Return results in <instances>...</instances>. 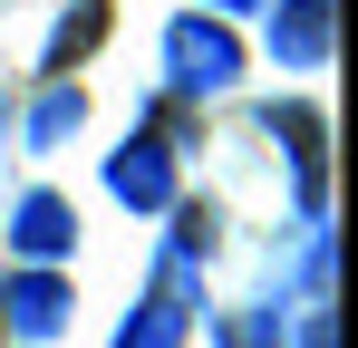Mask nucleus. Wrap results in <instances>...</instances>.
Listing matches in <instances>:
<instances>
[{
	"label": "nucleus",
	"mask_w": 358,
	"mask_h": 348,
	"mask_svg": "<svg viewBox=\"0 0 358 348\" xmlns=\"http://www.w3.org/2000/svg\"><path fill=\"white\" fill-rule=\"evenodd\" d=\"M10 242H20L29 261H68V242H78V213H68L59 194H20V213H10Z\"/></svg>",
	"instance_id": "20e7f679"
},
{
	"label": "nucleus",
	"mask_w": 358,
	"mask_h": 348,
	"mask_svg": "<svg viewBox=\"0 0 358 348\" xmlns=\"http://www.w3.org/2000/svg\"><path fill=\"white\" fill-rule=\"evenodd\" d=\"M203 10H213V20H233V10H252V0H203Z\"/></svg>",
	"instance_id": "f8f14e48"
},
{
	"label": "nucleus",
	"mask_w": 358,
	"mask_h": 348,
	"mask_svg": "<svg viewBox=\"0 0 358 348\" xmlns=\"http://www.w3.org/2000/svg\"><path fill=\"white\" fill-rule=\"evenodd\" d=\"M271 126L300 145V155H291V165H300V203L320 213V116H310V107H271Z\"/></svg>",
	"instance_id": "423d86ee"
},
{
	"label": "nucleus",
	"mask_w": 358,
	"mask_h": 348,
	"mask_svg": "<svg viewBox=\"0 0 358 348\" xmlns=\"http://www.w3.org/2000/svg\"><path fill=\"white\" fill-rule=\"evenodd\" d=\"M0 319H10L20 339H59V329H68V281H59V271H20V281H0Z\"/></svg>",
	"instance_id": "7ed1b4c3"
},
{
	"label": "nucleus",
	"mask_w": 358,
	"mask_h": 348,
	"mask_svg": "<svg viewBox=\"0 0 358 348\" xmlns=\"http://www.w3.org/2000/svg\"><path fill=\"white\" fill-rule=\"evenodd\" d=\"M300 348H339V329H329V310H310V319H300Z\"/></svg>",
	"instance_id": "9b49d317"
},
{
	"label": "nucleus",
	"mask_w": 358,
	"mask_h": 348,
	"mask_svg": "<svg viewBox=\"0 0 358 348\" xmlns=\"http://www.w3.org/2000/svg\"><path fill=\"white\" fill-rule=\"evenodd\" d=\"M68 126H78V87H49V97L29 107V136L49 145V136H68Z\"/></svg>",
	"instance_id": "1a4fd4ad"
},
{
	"label": "nucleus",
	"mask_w": 358,
	"mask_h": 348,
	"mask_svg": "<svg viewBox=\"0 0 358 348\" xmlns=\"http://www.w3.org/2000/svg\"><path fill=\"white\" fill-rule=\"evenodd\" d=\"M165 78H175L184 97H213V87H233V78H242V39L223 29V20L184 10L175 29H165Z\"/></svg>",
	"instance_id": "f257e3e1"
},
{
	"label": "nucleus",
	"mask_w": 358,
	"mask_h": 348,
	"mask_svg": "<svg viewBox=\"0 0 358 348\" xmlns=\"http://www.w3.org/2000/svg\"><path fill=\"white\" fill-rule=\"evenodd\" d=\"M271 58H281V68H320V58H329V0H281Z\"/></svg>",
	"instance_id": "39448f33"
},
{
	"label": "nucleus",
	"mask_w": 358,
	"mask_h": 348,
	"mask_svg": "<svg viewBox=\"0 0 358 348\" xmlns=\"http://www.w3.org/2000/svg\"><path fill=\"white\" fill-rule=\"evenodd\" d=\"M97 29H107V0H78V10L59 20V39H49V68H68V58H78L87 39H97Z\"/></svg>",
	"instance_id": "6e6552de"
},
{
	"label": "nucleus",
	"mask_w": 358,
	"mask_h": 348,
	"mask_svg": "<svg viewBox=\"0 0 358 348\" xmlns=\"http://www.w3.org/2000/svg\"><path fill=\"white\" fill-rule=\"evenodd\" d=\"M223 339H233V348H281V329H271V319H233Z\"/></svg>",
	"instance_id": "9d476101"
},
{
	"label": "nucleus",
	"mask_w": 358,
	"mask_h": 348,
	"mask_svg": "<svg viewBox=\"0 0 358 348\" xmlns=\"http://www.w3.org/2000/svg\"><path fill=\"white\" fill-rule=\"evenodd\" d=\"M117 348H184V300H145L117 329Z\"/></svg>",
	"instance_id": "0eeeda50"
},
{
	"label": "nucleus",
	"mask_w": 358,
	"mask_h": 348,
	"mask_svg": "<svg viewBox=\"0 0 358 348\" xmlns=\"http://www.w3.org/2000/svg\"><path fill=\"white\" fill-rule=\"evenodd\" d=\"M107 194L136 213H175V145L165 136H136L126 155H107Z\"/></svg>",
	"instance_id": "f03ea898"
}]
</instances>
